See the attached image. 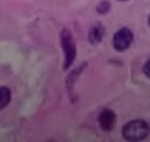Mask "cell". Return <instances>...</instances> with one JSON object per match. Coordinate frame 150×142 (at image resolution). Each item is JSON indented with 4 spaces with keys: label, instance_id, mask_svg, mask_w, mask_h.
Listing matches in <instances>:
<instances>
[{
    "label": "cell",
    "instance_id": "6da1fadb",
    "mask_svg": "<svg viewBox=\"0 0 150 142\" xmlns=\"http://www.w3.org/2000/svg\"><path fill=\"white\" fill-rule=\"evenodd\" d=\"M149 134L147 123L141 120L129 122L122 129V136L129 141H139L145 139Z\"/></svg>",
    "mask_w": 150,
    "mask_h": 142
},
{
    "label": "cell",
    "instance_id": "7a4b0ae2",
    "mask_svg": "<svg viewBox=\"0 0 150 142\" xmlns=\"http://www.w3.org/2000/svg\"><path fill=\"white\" fill-rule=\"evenodd\" d=\"M133 41V33L132 31L128 28L119 29L116 34L114 35V40H112V45L114 48L118 51H123V50L128 49L130 45L132 44Z\"/></svg>",
    "mask_w": 150,
    "mask_h": 142
},
{
    "label": "cell",
    "instance_id": "3957f363",
    "mask_svg": "<svg viewBox=\"0 0 150 142\" xmlns=\"http://www.w3.org/2000/svg\"><path fill=\"white\" fill-rule=\"evenodd\" d=\"M61 43H62L63 50L66 53V63L64 64H66L67 68L71 65V63L74 61L75 58V46L69 31L64 30L61 33Z\"/></svg>",
    "mask_w": 150,
    "mask_h": 142
},
{
    "label": "cell",
    "instance_id": "277c9868",
    "mask_svg": "<svg viewBox=\"0 0 150 142\" xmlns=\"http://www.w3.org/2000/svg\"><path fill=\"white\" fill-rule=\"evenodd\" d=\"M99 123L103 130H106V131L112 130L116 123L115 113L110 110H104L103 112H101L100 117H99Z\"/></svg>",
    "mask_w": 150,
    "mask_h": 142
},
{
    "label": "cell",
    "instance_id": "5b68a950",
    "mask_svg": "<svg viewBox=\"0 0 150 142\" xmlns=\"http://www.w3.org/2000/svg\"><path fill=\"white\" fill-rule=\"evenodd\" d=\"M11 101V91L6 86H0V110L6 108Z\"/></svg>",
    "mask_w": 150,
    "mask_h": 142
},
{
    "label": "cell",
    "instance_id": "8992f818",
    "mask_svg": "<svg viewBox=\"0 0 150 142\" xmlns=\"http://www.w3.org/2000/svg\"><path fill=\"white\" fill-rule=\"evenodd\" d=\"M104 34V29L100 26H96L91 29L90 32H89V40L92 42V43H96V42H99L101 41L102 37Z\"/></svg>",
    "mask_w": 150,
    "mask_h": 142
},
{
    "label": "cell",
    "instance_id": "52a82bcc",
    "mask_svg": "<svg viewBox=\"0 0 150 142\" xmlns=\"http://www.w3.org/2000/svg\"><path fill=\"white\" fill-rule=\"evenodd\" d=\"M144 73L146 74V76H147V77L150 78V60L146 62V64H145V66H144Z\"/></svg>",
    "mask_w": 150,
    "mask_h": 142
},
{
    "label": "cell",
    "instance_id": "ba28073f",
    "mask_svg": "<svg viewBox=\"0 0 150 142\" xmlns=\"http://www.w3.org/2000/svg\"><path fill=\"white\" fill-rule=\"evenodd\" d=\"M148 22H149V25H150V15H149V19H148Z\"/></svg>",
    "mask_w": 150,
    "mask_h": 142
},
{
    "label": "cell",
    "instance_id": "9c48e42d",
    "mask_svg": "<svg viewBox=\"0 0 150 142\" xmlns=\"http://www.w3.org/2000/svg\"><path fill=\"white\" fill-rule=\"evenodd\" d=\"M120 1H125V0H120Z\"/></svg>",
    "mask_w": 150,
    "mask_h": 142
}]
</instances>
